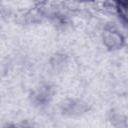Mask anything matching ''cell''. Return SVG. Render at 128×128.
<instances>
[{
    "instance_id": "cell-1",
    "label": "cell",
    "mask_w": 128,
    "mask_h": 128,
    "mask_svg": "<svg viewBox=\"0 0 128 128\" xmlns=\"http://www.w3.org/2000/svg\"><path fill=\"white\" fill-rule=\"evenodd\" d=\"M101 38H102V42L104 46L111 51L119 50L124 45L123 34L114 27L105 28L104 31L102 32Z\"/></svg>"
},
{
    "instance_id": "cell-2",
    "label": "cell",
    "mask_w": 128,
    "mask_h": 128,
    "mask_svg": "<svg viewBox=\"0 0 128 128\" xmlns=\"http://www.w3.org/2000/svg\"><path fill=\"white\" fill-rule=\"evenodd\" d=\"M33 2V4L35 6H38V7H42L44 5H46L50 0H31Z\"/></svg>"
},
{
    "instance_id": "cell-3",
    "label": "cell",
    "mask_w": 128,
    "mask_h": 128,
    "mask_svg": "<svg viewBox=\"0 0 128 128\" xmlns=\"http://www.w3.org/2000/svg\"><path fill=\"white\" fill-rule=\"evenodd\" d=\"M79 2H82V3H88V2H92L93 0H78Z\"/></svg>"
}]
</instances>
